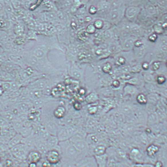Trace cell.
I'll return each instance as SVG.
<instances>
[{
	"instance_id": "obj_1",
	"label": "cell",
	"mask_w": 167,
	"mask_h": 167,
	"mask_svg": "<svg viewBox=\"0 0 167 167\" xmlns=\"http://www.w3.org/2000/svg\"><path fill=\"white\" fill-rule=\"evenodd\" d=\"M61 159L68 162L74 163L75 164L85 156L74 146L69 139L60 141L59 143Z\"/></svg>"
},
{
	"instance_id": "obj_2",
	"label": "cell",
	"mask_w": 167,
	"mask_h": 167,
	"mask_svg": "<svg viewBox=\"0 0 167 167\" xmlns=\"http://www.w3.org/2000/svg\"><path fill=\"white\" fill-rule=\"evenodd\" d=\"M78 132L72 125H58L56 136L59 142L68 140Z\"/></svg>"
},
{
	"instance_id": "obj_3",
	"label": "cell",
	"mask_w": 167,
	"mask_h": 167,
	"mask_svg": "<svg viewBox=\"0 0 167 167\" xmlns=\"http://www.w3.org/2000/svg\"><path fill=\"white\" fill-rule=\"evenodd\" d=\"M69 140L79 152L83 155H85L87 149V145L86 143L83 141L78 132L69 139Z\"/></svg>"
},
{
	"instance_id": "obj_4",
	"label": "cell",
	"mask_w": 167,
	"mask_h": 167,
	"mask_svg": "<svg viewBox=\"0 0 167 167\" xmlns=\"http://www.w3.org/2000/svg\"><path fill=\"white\" fill-rule=\"evenodd\" d=\"M46 160L52 165L58 164L62 160L59 146L58 148L48 151L46 153Z\"/></svg>"
},
{
	"instance_id": "obj_5",
	"label": "cell",
	"mask_w": 167,
	"mask_h": 167,
	"mask_svg": "<svg viewBox=\"0 0 167 167\" xmlns=\"http://www.w3.org/2000/svg\"><path fill=\"white\" fill-rule=\"evenodd\" d=\"M48 81L45 78H40L28 84L26 87L29 89L43 91L48 86Z\"/></svg>"
},
{
	"instance_id": "obj_6",
	"label": "cell",
	"mask_w": 167,
	"mask_h": 167,
	"mask_svg": "<svg viewBox=\"0 0 167 167\" xmlns=\"http://www.w3.org/2000/svg\"><path fill=\"white\" fill-rule=\"evenodd\" d=\"M75 165V167H98L95 157L93 155L84 156Z\"/></svg>"
},
{
	"instance_id": "obj_7",
	"label": "cell",
	"mask_w": 167,
	"mask_h": 167,
	"mask_svg": "<svg viewBox=\"0 0 167 167\" xmlns=\"http://www.w3.org/2000/svg\"><path fill=\"white\" fill-rule=\"evenodd\" d=\"M14 106L18 111L20 114H27L33 108L31 102H15Z\"/></svg>"
},
{
	"instance_id": "obj_8",
	"label": "cell",
	"mask_w": 167,
	"mask_h": 167,
	"mask_svg": "<svg viewBox=\"0 0 167 167\" xmlns=\"http://www.w3.org/2000/svg\"><path fill=\"white\" fill-rule=\"evenodd\" d=\"M44 121H45L44 127L50 135L56 136L58 124L49 119H44Z\"/></svg>"
},
{
	"instance_id": "obj_9",
	"label": "cell",
	"mask_w": 167,
	"mask_h": 167,
	"mask_svg": "<svg viewBox=\"0 0 167 167\" xmlns=\"http://www.w3.org/2000/svg\"><path fill=\"white\" fill-rule=\"evenodd\" d=\"M46 142L48 151L59 148V141L57 136L50 135L49 137L46 139Z\"/></svg>"
},
{
	"instance_id": "obj_10",
	"label": "cell",
	"mask_w": 167,
	"mask_h": 167,
	"mask_svg": "<svg viewBox=\"0 0 167 167\" xmlns=\"http://www.w3.org/2000/svg\"><path fill=\"white\" fill-rule=\"evenodd\" d=\"M1 67L2 71L8 73L11 72L13 71L19 69V67L17 64H15L8 60L2 64L1 65Z\"/></svg>"
},
{
	"instance_id": "obj_11",
	"label": "cell",
	"mask_w": 167,
	"mask_h": 167,
	"mask_svg": "<svg viewBox=\"0 0 167 167\" xmlns=\"http://www.w3.org/2000/svg\"><path fill=\"white\" fill-rule=\"evenodd\" d=\"M27 88L26 90V95L30 100L31 102L40 99L43 97V95L42 91L38 90L29 89Z\"/></svg>"
},
{
	"instance_id": "obj_12",
	"label": "cell",
	"mask_w": 167,
	"mask_h": 167,
	"mask_svg": "<svg viewBox=\"0 0 167 167\" xmlns=\"http://www.w3.org/2000/svg\"><path fill=\"white\" fill-rule=\"evenodd\" d=\"M66 110L64 106L59 105L54 110L53 115L56 119H63L65 116Z\"/></svg>"
},
{
	"instance_id": "obj_13",
	"label": "cell",
	"mask_w": 167,
	"mask_h": 167,
	"mask_svg": "<svg viewBox=\"0 0 167 167\" xmlns=\"http://www.w3.org/2000/svg\"><path fill=\"white\" fill-rule=\"evenodd\" d=\"M130 157L132 160L137 162V164H142L141 162L143 161L144 159V156L142 154L139 150L136 149H133L131 151Z\"/></svg>"
},
{
	"instance_id": "obj_14",
	"label": "cell",
	"mask_w": 167,
	"mask_h": 167,
	"mask_svg": "<svg viewBox=\"0 0 167 167\" xmlns=\"http://www.w3.org/2000/svg\"><path fill=\"white\" fill-rule=\"evenodd\" d=\"M28 161L30 163L38 162L42 157V155L40 152L36 151H32L29 152L27 156Z\"/></svg>"
},
{
	"instance_id": "obj_15",
	"label": "cell",
	"mask_w": 167,
	"mask_h": 167,
	"mask_svg": "<svg viewBox=\"0 0 167 167\" xmlns=\"http://www.w3.org/2000/svg\"><path fill=\"white\" fill-rule=\"evenodd\" d=\"M98 167H106L107 162V154L94 156Z\"/></svg>"
},
{
	"instance_id": "obj_16",
	"label": "cell",
	"mask_w": 167,
	"mask_h": 167,
	"mask_svg": "<svg viewBox=\"0 0 167 167\" xmlns=\"http://www.w3.org/2000/svg\"><path fill=\"white\" fill-rule=\"evenodd\" d=\"M106 149L102 145L96 146L93 150V156H100L106 154Z\"/></svg>"
},
{
	"instance_id": "obj_17",
	"label": "cell",
	"mask_w": 167,
	"mask_h": 167,
	"mask_svg": "<svg viewBox=\"0 0 167 167\" xmlns=\"http://www.w3.org/2000/svg\"><path fill=\"white\" fill-rule=\"evenodd\" d=\"M0 115L3 119L9 120V121H11V120L13 121L15 118L13 113L10 110H5L3 111L0 113Z\"/></svg>"
},
{
	"instance_id": "obj_18",
	"label": "cell",
	"mask_w": 167,
	"mask_h": 167,
	"mask_svg": "<svg viewBox=\"0 0 167 167\" xmlns=\"http://www.w3.org/2000/svg\"><path fill=\"white\" fill-rule=\"evenodd\" d=\"M159 151V148L157 146L152 145L149 146L146 149V153L149 157L153 158L155 157Z\"/></svg>"
},
{
	"instance_id": "obj_19",
	"label": "cell",
	"mask_w": 167,
	"mask_h": 167,
	"mask_svg": "<svg viewBox=\"0 0 167 167\" xmlns=\"http://www.w3.org/2000/svg\"><path fill=\"white\" fill-rule=\"evenodd\" d=\"M8 22L6 20L5 16H0V29H5L8 28Z\"/></svg>"
},
{
	"instance_id": "obj_20",
	"label": "cell",
	"mask_w": 167,
	"mask_h": 167,
	"mask_svg": "<svg viewBox=\"0 0 167 167\" xmlns=\"http://www.w3.org/2000/svg\"><path fill=\"white\" fill-rule=\"evenodd\" d=\"M5 10L6 14L9 13H13V6L11 1H5Z\"/></svg>"
},
{
	"instance_id": "obj_21",
	"label": "cell",
	"mask_w": 167,
	"mask_h": 167,
	"mask_svg": "<svg viewBox=\"0 0 167 167\" xmlns=\"http://www.w3.org/2000/svg\"><path fill=\"white\" fill-rule=\"evenodd\" d=\"M137 11V9L135 7H129L127 10V15L129 18L132 17L134 16L136 14Z\"/></svg>"
},
{
	"instance_id": "obj_22",
	"label": "cell",
	"mask_w": 167,
	"mask_h": 167,
	"mask_svg": "<svg viewBox=\"0 0 167 167\" xmlns=\"http://www.w3.org/2000/svg\"><path fill=\"white\" fill-rule=\"evenodd\" d=\"M8 41V36L5 32H0V43L3 44Z\"/></svg>"
},
{
	"instance_id": "obj_23",
	"label": "cell",
	"mask_w": 167,
	"mask_h": 167,
	"mask_svg": "<svg viewBox=\"0 0 167 167\" xmlns=\"http://www.w3.org/2000/svg\"><path fill=\"white\" fill-rule=\"evenodd\" d=\"M6 15L5 10V1H0V16Z\"/></svg>"
},
{
	"instance_id": "obj_24",
	"label": "cell",
	"mask_w": 167,
	"mask_h": 167,
	"mask_svg": "<svg viewBox=\"0 0 167 167\" xmlns=\"http://www.w3.org/2000/svg\"><path fill=\"white\" fill-rule=\"evenodd\" d=\"M133 44V41L131 39H128L124 44V47L126 48H131Z\"/></svg>"
},
{
	"instance_id": "obj_25",
	"label": "cell",
	"mask_w": 167,
	"mask_h": 167,
	"mask_svg": "<svg viewBox=\"0 0 167 167\" xmlns=\"http://www.w3.org/2000/svg\"><path fill=\"white\" fill-rule=\"evenodd\" d=\"M137 101L141 104H145L146 102V99L145 96L142 94L138 96Z\"/></svg>"
},
{
	"instance_id": "obj_26",
	"label": "cell",
	"mask_w": 167,
	"mask_h": 167,
	"mask_svg": "<svg viewBox=\"0 0 167 167\" xmlns=\"http://www.w3.org/2000/svg\"><path fill=\"white\" fill-rule=\"evenodd\" d=\"M110 18L112 20H115L117 18L118 16V13L116 10H113L110 13Z\"/></svg>"
},
{
	"instance_id": "obj_27",
	"label": "cell",
	"mask_w": 167,
	"mask_h": 167,
	"mask_svg": "<svg viewBox=\"0 0 167 167\" xmlns=\"http://www.w3.org/2000/svg\"><path fill=\"white\" fill-rule=\"evenodd\" d=\"M97 108L96 106L91 107L89 109V112L91 114H94L97 112Z\"/></svg>"
},
{
	"instance_id": "obj_28",
	"label": "cell",
	"mask_w": 167,
	"mask_h": 167,
	"mask_svg": "<svg viewBox=\"0 0 167 167\" xmlns=\"http://www.w3.org/2000/svg\"><path fill=\"white\" fill-rule=\"evenodd\" d=\"M119 6V3L118 1H114L112 2L111 4L112 9H113V10H116V9L118 8Z\"/></svg>"
},
{
	"instance_id": "obj_29",
	"label": "cell",
	"mask_w": 167,
	"mask_h": 167,
	"mask_svg": "<svg viewBox=\"0 0 167 167\" xmlns=\"http://www.w3.org/2000/svg\"><path fill=\"white\" fill-rule=\"evenodd\" d=\"M148 10L150 13H153L155 12V8L154 6L152 5H148L147 7Z\"/></svg>"
},
{
	"instance_id": "obj_30",
	"label": "cell",
	"mask_w": 167,
	"mask_h": 167,
	"mask_svg": "<svg viewBox=\"0 0 167 167\" xmlns=\"http://www.w3.org/2000/svg\"><path fill=\"white\" fill-rule=\"evenodd\" d=\"M81 106L80 102H76L74 104V108L76 110H79L81 109Z\"/></svg>"
},
{
	"instance_id": "obj_31",
	"label": "cell",
	"mask_w": 167,
	"mask_h": 167,
	"mask_svg": "<svg viewBox=\"0 0 167 167\" xmlns=\"http://www.w3.org/2000/svg\"><path fill=\"white\" fill-rule=\"evenodd\" d=\"M102 25H103V23L101 21H97L95 22V26L97 28H101Z\"/></svg>"
},
{
	"instance_id": "obj_32",
	"label": "cell",
	"mask_w": 167,
	"mask_h": 167,
	"mask_svg": "<svg viewBox=\"0 0 167 167\" xmlns=\"http://www.w3.org/2000/svg\"><path fill=\"white\" fill-rule=\"evenodd\" d=\"M88 28H89L91 29H87V31L88 32L90 33H93L94 32L95 30V27L93 26V25H90L88 27Z\"/></svg>"
},
{
	"instance_id": "obj_33",
	"label": "cell",
	"mask_w": 167,
	"mask_h": 167,
	"mask_svg": "<svg viewBox=\"0 0 167 167\" xmlns=\"http://www.w3.org/2000/svg\"><path fill=\"white\" fill-rule=\"evenodd\" d=\"M153 167H163L162 162L160 160L156 161L155 162V164L153 165Z\"/></svg>"
},
{
	"instance_id": "obj_34",
	"label": "cell",
	"mask_w": 167,
	"mask_h": 167,
	"mask_svg": "<svg viewBox=\"0 0 167 167\" xmlns=\"http://www.w3.org/2000/svg\"><path fill=\"white\" fill-rule=\"evenodd\" d=\"M132 31H133V32L134 33L136 34H139L140 32V29L137 26H134L132 28Z\"/></svg>"
},
{
	"instance_id": "obj_35",
	"label": "cell",
	"mask_w": 167,
	"mask_h": 167,
	"mask_svg": "<svg viewBox=\"0 0 167 167\" xmlns=\"http://www.w3.org/2000/svg\"><path fill=\"white\" fill-rule=\"evenodd\" d=\"M165 81L164 78L162 77H160L158 79V82L160 84L162 83Z\"/></svg>"
},
{
	"instance_id": "obj_36",
	"label": "cell",
	"mask_w": 167,
	"mask_h": 167,
	"mask_svg": "<svg viewBox=\"0 0 167 167\" xmlns=\"http://www.w3.org/2000/svg\"><path fill=\"white\" fill-rule=\"evenodd\" d=\"M4 94H5V91L0 86V97H2Z\"/></svg>"
},
{
	"instance_id": "obj_37",
	"label": "cell",
	"mask_w": 167,
	"mask_h": 167,
	"mask_svg": "<svg viewBox=\"0 0 167 167\" xmlns=\"http://www.w3.org/2000/svg\"><path fill=\"white\" fill-rule=\"evenodd\" d=\"M155 35H156L153 34V35L151 36L150 37V39L151 40H155V39H156V36Z\"/></svg>"
},
{
	"instance_id": "obj_38",
	"label": "cell",
	"mask_w": 167,
	"mask_h": 167,
	"mask_svg": "<svg viewBox=\"0 0 167 167\" xmlns=\"http://www.w3.org/2000/svg\"><path fill=\"white\" fill-rule=\"evenodd\" d=\"M135 45L137 47H139L142 45V43L140 41H137V42L135 43Z\"/></svg>"
},
{
	"instance_id": "obj_39",
	"label": "cell",
	"mask_w": 167,
	"mask_h": 167,
	"mask_svg": "<svg viewBox=\"0 0 167 167\" xmlns=\"http://www.w3.org/2000/svg\"><path fill=\"white\" fill-rule=\"evenodd\" d=\"M161 48H162V50L163 51H164V52L166 51V50H167L166 45H164H164H163L162 46Z\"/></svg>"
},
{
	"instance_id": "obj_40",
	"label": "cell",
	"mask_w": 167,
	"mask_h": 167,
	"mask_svg": "<svg viewBox=\"0 0 167 167\" xmlns=\"http://www.w3.org/2000/svg\"><path fill=\"white\" fill-rule=\"evenodd\" d=\"M29 167H37L36 164V163H30Z\"/></svg>"
},
{
	"instance_id": "obj_41",
	"label": "cell",
	"mask_w": 167,
	"mask_h": 167,
	"mask_svg": "<svg viewBox=\"0 0 167 167\" xmlns=\"http://www.w3.org/2000/svg\"><path fill=\"white\" fill-rule=\"evenodd\" d=\"M4 53V50L3 49V47L0 45V55L3 54Z\"/></svg>"
},
{
	"instance_id": "obj_42",
	"label": "cell",
	"mask_w": 167,
	"mask_h": 167,
	"mask_svg": "<svg viewBox=\"0 0 167 167\" xmlns=\"http://www.w3.org/2000/svg\"><path fill=\"white\" fill-rule=\"evenodd\" d=\"M132 167H143V164H136L134 166Z\"/></svg>"
},
{
	"instance_id": "obj_43",
	"label": "cell",
	"mask_w": 167,
	"mask_h": 167,
	"mask_svg": "<svg viewBox=\"0 0 167 167\" xmlns=\"http://www.w3.org/2000/svg\"><path fill=\"white\" fill-rule=\"evenodd\" d=\"M148 64L147 63H144V64L143 65V67L144 69H147L148 68Z\"/></svg>"
},
{
	"instance_id": "obj_44",
	"label": "cell",
	"mask_w": 167,
	"mask_h": 167,
	"mask_svg": "<svg viewBox=\"0 0 167 167\" xmlns=\"http://www.w3.org/2000/svg\"><path fill=\"white\" fill-rule=\"evenodd\" d=\"M0 44H1V43H0Z\"/></svg>"
}]
</instances>
